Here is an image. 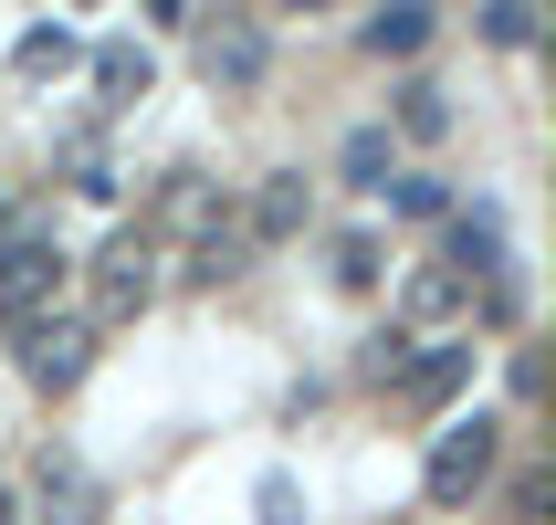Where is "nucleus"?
I'll return each instance as SVG.
<instances>
[{
  "mask_svg": "<svg viewBox=\"0 0 556 525\" xmlns=\"http://www.w3.org/2000/svg\"><path fill=\"white\" fill-rule=\"evenodd\" d=\"M157 284H168V252H157L148 221H126L116 242L94 252V315H85V326H94V337H105V326H137V315L157 305Z\"/></svg>",
  "mask_w": 556,
  "mask_h": 525,
  "instance_id": "obj_1",
  "label": "nucleus"
},
{
  "mask_svg": "<svg viewBox=\"0 0 556 525\" xmlns=\"http://www.w3.org/2000/svg\"><path fill=\"white\" fill-rule=\"evenodd\" d=\"M494 463H504V421L463 410V421H441L431 452H420V495L431 504H472L483 484H494Z\"/></svg>",
  "mask_w": 556,
  "mask_h": 525,
  "instance_id": "obj_2",
  "label": "nucleus"
},
{
  "mask_svg": "<svg viewBox=\"0 0 556 525\" xmlns=\"http://www.w3.org/2000/svg\"><path fill=\"white\" fill-rule=\"evenodd\" d=\"M189 63H200V85L242 95V85H263V63H274V32L252 22V11H189Z\"/></svg>",
  "mask_w": 556,
  "mask_h": 525,
  "instance_id": "obj_3",
  "label": "nucleus"
},
{
  "mask_svg": "<svg viewBox=\"0 0 556 525\" xmlns=\"http://www.w3.org/2000/svg\"><path fill=\"white\" fill-rule=\"evenodd\" d=\"M63 242L53 232H0V326H31V315H53V295H63Z\"/></svg>",
  "mask_w": 556,
  "mask_h": 525,
  "instance_id": "obj_4",
  "label": "nucleus"
},
{
  "mask_svg": "<svg viewBox=\"0 0 556 525\" xmlns=\"http://www.w3.org/2000/svg\"><path fill=\"white\" fill-rule=\"evenodd\" d=\"M11 347H22V378H31V389H53V400H63V389H85V368H94V326H85V315H31V326H11Z\"/></svg>",
  "mask_w": 556,
  "mask_h": 525,
  "instance_id": "obj_5",
  "label": "nucleus"
},
{
  "mask_svg": "<svg viewBox=\"0 0 556 525\" xmlns=\"http://www.w3.org/2000/svg\"><path fill=\"white\" fill-rule=\"evenodd\" d=\"M463 378H472V337H441V347H420V358L389 368V400H400V410H452Z\"/></svg>",
  "mask_w": 556,
  "mask_h": 525,
  "instance_id": "obj_6",
  "label": "nucleus"
},
{
  "mask_svg": "<svg viewBox=\"0 0 556 525\" xmlns=\"http://www.w3.org/2000/svg\"><path fill=\"white\" fill-rule=\"evenodd\" d=\"M231 221L252 232V252L294 242V232H305V168H263V179H252V200H242Z\"/></svg>",
  "mask_w": 556,
  "mask_h": 525,
  "instance_id": "obj_7",
  "label": "nucleus"
},
{
  "mask_svg": "<svg viewBox=\"0 0 556 525\" xmlns=\"http://www.w3.org/2000/svg\"><path fill=\"white\" fill-rule=\"evenodd\" d=\"M31 504H42L31 525H94L105 515V495H94V473L74 463V452H42V463H31Z\"/></svg>",
  "mask_w": 556,
  "mask_h": 525,
  "instance_id": "obj_8",
  "label": "nucleus"
},
{
  "mask_svg": "<svg viewBox=\"0 0 556 525\" xmlns=\"http://www.w3.org/2000/svg\"><path fill=\"white\" fill-rule=\"evenodd\" d=\"M252 274V232L231 211L220 221H200V232H189V263H179V284H242Z\"/></svg>",
  "mask_w": 556,
  "mask_h": 525,
  "instance_id": "obj_9",
  "label": "nucleus"
},
{
  "mask_svg": "<svg viewBox=\"0 0 556 525\" xmlns=\"http://www.w3.org/2000/svg\"><path fill=\"white\" fill-rule=\"evenodd\" d=\"M452 274L504 284V211H452Z\"/></svg>",
  "mask_w": 556,
  "mask_h": 525,
  "instance_id": "obj_10",
  "label": "nucleus"
},
{
  "mask_svg": "<svg viewBox=\"0 0 556 525\" xmlns=\"http://www.w3.org/2000/svg\"><path fill=\"white\" fill-rule=\"evenodd\" d=\"M463 305H472V284L452 274V263H420V274L400 284V315H409V326H452Z\"/></svg>",
  "mask_w": 556,
  "mask_h": 525,
  "instance_id": "obj_11",
  "label": "nucleus"
},
{
  "mask_svg": "<svg viewBox=\"0 0 556 525\" xmlns=\"http://www.w3.org/2000/svg\"><path fill=\"white\" fill-rule=\"evenodd\" d=\"M357 42H368V53H420V42H431V11H420V0H389V11L357 22Z\"/></svg>",
  "mask_w": 556,
  "mask_h": 525,
  "instance_id": "obj_12",
  "label": "nucleus"
},
{
  "mask_svg": "<svg viewBox=\"0 0 556 525\" xmlns=\"http://www.w3.org/2000/svg\"><path fill=\"white\" fill-rule=\"evenodd\" d=\"M94 85H105V105H137V95H148V42H94Z\"/></svg>",
  "mask_w": 556,
  "mask_h": 525,
  "instance_id": "obj_13",
  "label": "nucleus"
},
{
  "mask_svg": "<svg viewBox=\"0 0 556 525\" xmlns=\"http://www.w3.org/2000/svg\"><path fill=\"white\" fill-rule=\"evenodd\" d=\"M337 168H346V179H357V189H389V179H400V137H389V126H357Z\"/></svg>",
  "mask_w": 556,
  "mask_h": 525,
  "instance_id": "obj_14",
  "label": "nucleus"
},
{
  "mask_svg": "<svg viewBox=\"0 0 556 525\" xmlns=\"http://www.w3.org/2000/svg\"><path fill=\"white\" fill-rule=\"evenodd\" d=\"M11 63H22L31 85H42V74H63V63H85V42H74V32H63V22H31L22 42H11Z\"/></svg>",
  "mask_w": 556,
  "mask_h": 525,
  "instance_id": "obj_15",
  "label": "nucleus"
},
{
  "mask_svg": "<svg viewBox=\"0 0 556 525\" xmlns=\"http://www.w3.org/2000/svg\"><path fill=\"white\" fill-rule=\"evenodd\" d=\"M400 137H452V95H441L431 74H409V85H400Z\"/></svg>",
  "mask_w": 556,
  "mask_h": 525,
  "instance_id": "obj_16",
  "label": "nucleus"
},
{
  "mask_svg": "<svg viewBox=\"0 0 556 525\" xmlns=\"http://www.w3.org/2000/svg\"><path fill=\"white\" fill-rule=\"evenodd\" d=\"M535 32H546V22H535V0H494V11H483V42H504V53H526Z\"/></svg>",
  "mask_w": 556,
  "mask_h": 525,
  "instance_id": "obj_17",
  "label": "nucleus"
},
{
  "mask_svg": "<svg viewBox=\"0 0 556 525\" xmlns=\"http://www.w3.org/2000/svg\"><path fill=\"white\" fill-rule=\"evenodd\" d=\"M389 200H400L409 221H441V211H452V179H431V168H409V179H389Z\"/></svg>",
  "mask_w": 556,
  "mask_h": 525,
  "instance_id": "obj_18",
  "label": "nucleus"
},
{
  "mask_svg": "<svg viewBox=\"0 0 556 525\" xmlns=\"http://www.w3.org/2000/svg\"><path fill=\"white\" fill-rule=\"evenodd\" d=\"M74 189H85V200H116V158H105V148H94V137H74Z\"/></svg>",
  "mask_w": 556,
  "mask_h": 525,
  "instance_id": "obj_19",
  "label": "nucleus"
},
{
  "mask_svg": "<svg viewBox=\"0 0 556 525\" xmlns=\"http://www.w3.org/2000/svg\"><path fill=\"white\" fill-rule=\"evenodd\" d=\"M337 284H346V295H368V284H378V242H368V232H346V242H337Z\"/></svg>",
  "mask_w": 556,
  "mask_h": 525,
  "instance_id": "obj_20",
  "label": "nucleus"
},
{
  "mask_svg": "<svg viewBox=\"0 0 556 525\" xmlns=\"http://www.w3.org/2000/svg\"><path fill=\"white\" fill-rule=\"evenodd\" d=\"M546 495H556V484L526 463V473H515V525H546Z\"/></svg>",
  "mask_w": 556,
  "mask_h": 525,
  "instance_id": "obj_21",
  "label": "nucleus"
},
{
  "mask_svg": "<svg viewBox=\"0 0 556 525\" xmlns=\"http://www.w3.org/2000/svg\"><path fill=\"white\" fill-rule=\"evenodd\" d=\"M0 525H22V504H11V484H0Z\"/></svg>",
  "mask_w": 556,
  "mask_h": 525,
  "instance_id": "obj_22",
  "label": "nucleus"
},
{
  "mask_svg": "<svg viewBox=\"0 0 556 525\" xmlns=\"http://www.w3.org/2000/svg\"><path fill=\"white\" fill-rule=\"evenodd\" d=\"M0 211H11V179H0Z\"/></svg>",
  "mask_w": 556,
  "mask_h": 525,
  "instance_id": "obj_23",
  "label": "nucleus"
}]
</instances>
